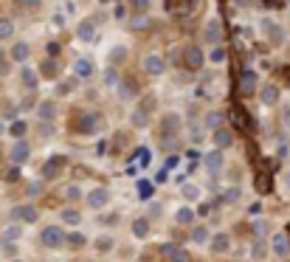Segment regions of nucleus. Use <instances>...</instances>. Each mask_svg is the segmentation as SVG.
<instances>
[{
	"instance_id": "obj_1",
	"label": "nucleus",
	"mask_w": 290,
	"mask_h": 262,
	"mask_svg": "<svg viewBox=\"0 0 290 262\" xmlns=\"http://www.w3.org/2000/svg\"><path fill=\"white\" fill-rule=\"evenodd\" d=\"M110 189L107 186H93L88 195H85V206H88L90 211H99V209H105L107 203H110Z\"/></svg>"
},
{
	"instance_id": "obj_2",
	"label": "nucleus",
	"mask_w": 290,
	"mask_h": 262,
	"mask_svg": "<svg viewBox=\"0 0 290 262\" xmlns=\"http://www.w3.org/2000/svg\"><path fill=\"white\" fill-rule=\"evenodd\" d=\"M40 243H43L45 248H59V245L65 243L62 226H43L40 228Z\"/></svg>"
},
{
	"instance_id": "obj_3",
	"label": "nucleus",
	"mask_w": 290,
	"mask_h": 262,
	"mask_svg": "<svg viewBox=\"0 0 290 262\" xmlns=\"http://www.w3.org/2000/svg\"><path fill=\"white\" fill-rule=\"evenodd\" d=\"M141 68H144V73H150V76H161V73L167 70V62H164V57H161V54L150 51V54H144Z\"/></svg>"
},
{
	"instance_id": "obj_4",
	"label": "nucleus",
	"mask_w": 290,
	"mask_h": 262,
	"mask_svg": "<svg viewBox=\"0 0 290 262\" xmlns=\"http://www.w3.org/2000/svg\"><path fill=\"white\" fill-rule=\"evenodd\" d=\"M262 31H265V37H268V43L271 45H276V48H279L282 43H285V26H282V23H276V20H262Z\"/></svg>"
},
{
	"instance_id": "obj_5",
	"label": "nucleus",
	"mask_w": 290,
	"mask_h": 262,
	"mask_svg": "<svg viewBox=\"0 0 290 262\" xmlns=\"http://www.w3.org/2000/svg\"><path fill=\"white\" fill-rule=\"evenodd\" d=\"M9 158H11V164L14 166H23L31 158V147H28V141L26 138H20V141H14L11 144V149H9Z\"/></svg>"
},
{
	"instance_id": "obj_6",
	"label": "nucleus",
	"mask_w": 290,
	"mask_h": 262,
	"mask_svg": "<svg viewBox=\"0 0 290 262\" xmlns=\"http://www.w3.org/2000/svg\"><path fill=\"white\" fill-rule=\"evenodd\" d=\"M203 31H206V43H211V45H217L223 40V20L217 17V14H211L209 20H206V28H203Z\"/></svg>"
},
{
	"instance_id": "obj_7",
	"label": "nucleus",
	"mask_w": 290,
	"mask_h": 262,
	"mask_svg": "<svg viewBox=\"0 0 290 262\" xmlns=\"http://www.w3.org/2000/svg\"><path fill=\"white\" fill-rule=\"evenodd\" d=\"M180 130H183V119H180V113H167L164 116V122H161L164 138H172V135H177Z\"/></svg>"
},
{
	"instance_id": "obj_8",
	"label": "nucleus",
	"mask_w": 290,
	"mask_h": 262,
	"mask_svg": "<svg viewBox=\"0 0 290 262\" xmlns=\"http://www.w3.org/2000/svg\"><path fill=\"white\" fill-rule=\"evenodd\" d=\"M116 96L121 99V102H132V99L138 96V85L130 82V79H118V85H116Z\"/></svg>"
},
{
	"instance_id": "obj_9",
	"label": "nucleus",
	"mask_w": 290,
	"mask_h": 262,
	"mask_svg": "<svg viewBox=\"0 0 290 262\" xmlns=\"http://www.w3.org/2000/svg\"><path fill=\"white\" fill-rule=\"evenodd\" d=\"M203 164H206L209 175H220V172H223V166H226V158H223L220 149H211L209 155L203 158Z\"/></svg>"
},
{
	"instance_id": "obj_10",
	"label": "nucleus",
	"mask_w": 290,
	"mask_h": 262,
	"mask_svg": "<svg viewBox=\"0 0 290 262\" xmlns=\"http://www.w3.org/2000/svg\"><path fill=\"white\" fill-rule=\"evenodd\" d=\"M130 234L135 237V240H147V237L152 234V223L147 217H135L130 223Z\"/></svg>"
},
{
	"instance_id": "obj_11",
	"label": "nucleus",
	"mask_w": 290,
	"mask_h": 262,
	"mask_svg": "<svg viewBox=\"0 0 290 262\" xmlns=\"http://www.w3.org/2000/svg\"><path fill=\"white\" fill-rule=\"evenodd\" d=\"M11 214H14V220H20V223H37V220H40V211H37L31 203H26V206H14Z\"/></svg>"
},
{
	"instance_id": "obj_12",
	"label": "nucleus",
	"mask_w": 290,
	"mask_h": 262,
	"mask_svg": "<svg viewBox=\"0 0 290 262\" xmlns=\"http://www.w3.org/2000/svg\"><path fill=\"white\" fill-rule=\"evenodd\" d=\"M183 62H186V65H189L192 70H197V68H203V62H206V54H203L197 45H189V48L183 51Z\"/></svg>"
},
{
	"instance_id": "obj_13",
	"label": "nucleus",
	"mask_w": 290,
	"mask_h": 262,
	"mask_svg": "<svg viewBox=\"0 0 290 262\" xmlns=\"http://www.w3.org/2000/svg\"><path fill=\"white\" fill-rule=\"evenodd\" d=\"M259 102H262L265 107H271L279 102V85H273V82H265L262 87H259Z\"/></svg>"
},
{
	"instance_id": "obj_14",
	"label": "nucleus",
	"mask_w": 290,
	"mask_h": 262,
	"mask_svg": "<svg viewBox=\"0 0 290 262\" xmlns=\"http://www.w3.org/2000/svg\"><path fill=\"white\" fill-rule=\"evenodd\" d=\"M271 248H273V254L276 257H282V260H288L290 257V237L288 234H273V240H271Z\"/></svg>"
},
{
	"instance_id": "obj_15",
	"label": "nucleus",
	"mask_w": 290,
	"mask_h": 262,
	"mask_svg": "<svg viewBox=\"0 0 290 262\" xmlns=\"http://www.w3.org/2000/svg\"><path fill=\"white\" fill-rule=\"evenodd\" d=\"M256 87H259V76H256L254 70H245L242 79H239V90H242V96H254Z\"/></svg>"
},
{
	"instance_id": "obj_16",
	"label": "nucleus",
	"mask_w": 290,
	"mask_h": 262,
	"mask_svg": "<svg viewBox=\"0 0 290 262\" xmlns=\"http://www.w3.org/2000/svg\"><path fill=\"white\" fill-rule=\"evenodd\" d=\"M194 217H197V211H194L189 203H180V206L175 209V223L177 226H192Z\"/></svg>"
},
{
	"instance_id": "obj_17",
	"label": "nucleus",
	"mask_w": 290,
	"mask_h": 262,
	"mask_svg": "<svg viewBox=\"0 0 290 262\" xmlns=\"http://www.w3.org/2000/svg\"><path fill=\"white\" fill-rule=\"evenodd\" d=\"M130 124L135 127V130H144V127L150 124V110H147V105L144 107H132L130 110Z\"/></svg>"
},
{
	"instance_id": "obj_18",
	"label": "nucleus",
	"mask_w": 290,
	"mask_h": 262,
	"mask_svg": "<svg viewBox=\"0 0 290 262\" xmlns=\"http://www.w3.org/2000/svg\"><path fill=\"white\" fill-rule=\"evenodd\" d=\"M76 40H79V43H93V40H96V26H93V20H82L79 26H76Z\"/></svg>"
},
{
	"instance_id": "obj_19",
	"label": "nucleus",
	"mask_w": 290,
	"mask_h": 262,
	"mask_svg": "<svg viewBox=\"0 0 290 262\" xmlns=\"http://www.w3.org/2000/svg\"><path fill=\"white\" fill-rule=\"evenodd\" d=\"M37 119L43 124H51L54 119H57V105H54V102H40V105H37Z\"/></svg>"
},
{
	"instance_id": "obj_20",
	"label": "nucleus",
	"mask_w": 290,
	"mask_h": 262,
	"mask_svg": "<svg viewBox=\"0 0 290 262\" xmlns=\"http://www.w3.org/2000/svg\"><path fill=\"white\" fill-rule=\"evenodd\" d=\"M214 144H217V149H229L234 147V132L229 130V127H220V130H214Z\"/></svg>"
},
{
	"instance_id": "obj_21",
	"label": "nucleus",
	"mask_w": 290,
	"mask_h": 262,
	"mask_svg": "<svg viewBox=\"0 0 290 262\" xmlns=\"http://www.w3.org/2000/svg\"><path fill=\"white\" fill-rule=\"evenodd\" d=\"M62 169H65V161H62V158H51V161L43 166V178L45 181H54V178L62 175Z\"/></svg>"
},
{
	"instance_id": "obj_22",
	"label": "nucleus",
	"mask_w": 290,
	"mask_h": 262,
	"mask_svg": "<svg viewBox=\"0 0 290 262\" xmlns=\"http://www.w3.org/2000/svg\"><path fill=\"white\" fill-rule=\"evenodd\" d=\"M209 245H211V248H214L217 254H229V251H231V237L226 234V231H220V234H211Z\"/></svg>"
},
{
	"instance_id": "obj_23",
	"label": "nucleus",
	"mask_w": 290,
	"mask_h": 262,
	"mask_svg": "<svg viewBox=\"0 0 290 262\" xmlns=\"http://www.w3.org/2000/svg\"><path fill=\"white\" fill-rule=\"evenodd\" d=\"M28 54H31V45L20 40V43H14V45H11L9 57H11L14 62H20V65H26V62H28Z\"/></svg>"
},
{
	"instance_id": "obj_24",
	"label": "nucleus",
	"mask_w": 290,
	"mask_h": 262,
	"mask_svg": "<svg viewBox=\"0 0 290 262\" xmlns=\"http://www.w3.org/2000/svg\"><path fill=\"white\" fill-rule=\"evenodd\" d=\"M59 220L65 223V226H70V228H79L82 220H85V214L76 211V209H65V211H59Z\"/></svg>"
},
{
	"instance_id": "obj_25",
	"label": "nucleus",
	"mask_w": 290,
	"mask_h": 262,
	"mask_svg": "<svg viewBox=\"0 0 290 262\" xmlns=\"http://www.w3.org/2000/svg\"><path fill=\"white\" fill-rule=\"evenodd\" d=\"M76 130H79V132H85V135H90V132H96V130H99V116H93V113L82 116V119H79V124H76Z\"/></svg>"
},
{
	"instance_id": "obj_26",
	"label": "nucleus",
	"mask_w": 290,
	"mask_h": 262,
	"mask_svg": "<svg viewBox=\"0 0 290 262\" xmlns=\"http://www.w3.org/2000/svg\"><path fill=\"white\" fill-rule=\"evenodd\" d=\"M20 82H23L26 87H37V85H40V73H37V68L23 65V70H20Z\"/></svg>"
},
{
	"instance_id": "obj_27",
	"label": "nucleus",
	"mask_w": 290,
	"mask_h": 262,
	"mask_svg": "<svg viewBox=\"0 0 290 262\" xmlns=\"http://www.w3.org/2000/svg\"><path fill=\"white\" fill-rule=\"evenodd\" d=\"M189 240H192V245H197V248H203V245H209V240H211V231L206 226H197L189 234Z\"/></svg>"
},
{
	"instance_id": "obj_28",
	"label": "nucleus",
	"mask_w": 290,
	"mask_h": 262,
	"mask_svg": "<svg viewBox=\"0 0 290 262\" xmlns=\"http://www.w3.org/2000/svg\"><path fill=\"white\" fill-rule=\"evenodd\" d=\"M73 76L90 79V76H93V62H90V60H76V62H73Z\"/></svg>"
},
{
	"instance_id": "obj_29",
	"label": "nucleus",
	"mask_w": 290,
	"mask_h": 262,
	"mask_svg": "<svg viewBox=\"0 0 290 262\" xmlns=\"http://www.w3.org/2000/svg\"><path fill=\"white\" fill-rule=\"evenodd\" d=\"M180 195H183V200L189 203V206H192L194 200H200L203 197V189L197 184H183V189H180Z\"/></svg>"
},
{
	"instance_id": "obj_30",
	"label": "nucleus",
	"mask_w": 290,
	"mask_h": 262,
	"mask_svg": "<svg viewBox=\"0 0 290 262\" xmlns=\"http://www.w3.org/2000/svg\"><path fill=\"white\" fill-rule=\"evenodd\" d=\"M6 132H9V135H14V141H20L28 132V124L23 122V119H17V122H11L9 127H6Z\"/></svg>"
},
{
	"instance_id": "obj_31",
	"label": "nucleus",
	"mask_w": 290,
	"mask_h": 262,
	"mask_svg": "<svg viewBox=\"0 0 290 262\" xmlns=\"http://www.w3.org/2000/svg\"><path fill=\"white\" fill-rule=\"evenodd\" d=\"M113 245H116V237H113V234H99V237H96V251H99V254L113 251Z\"/></svg>"
},
{
	"instance_id": "obj_32",
	"label": "nucleus",
	"mask_w": 290,
	"mask_h": 262,
	"mask_svg": "<svg viewBox=\"0 0 290 262\" xmlns=\"http://www.w3.org/2000/svg\"><path fill=\"white\" fill-rule=\"evenodd\" d=\"M14 37V20L11 17H0V43Z\"/></svg>"
},
{
	"instance_id": "obj_33",
	"label": "nucleus",
	"mask_w": 290,
	"mask_h": 262,
	"mask_svg": "<svg viewBox=\"0 0 290 262\" xmlns=\"http://www.w3.org/2000/svg\"><path fill=\"white\" fill-rule=\"evenodd\" d=\"M127 54H130V48H127V45H113V48H110V65L124 62V60H127Z\"/></svg>"
},
{
	"instance_id": "obj_34",
	"label": "nucleus",
	"mask_w": 290,
	"mask_h": 262,
	"mask_svg": "<svg viewBox=\"0 0 290 262\" xmlns=\"http://www.w3.org/2000/svg\"><path fill=\"white\" fill-rule=\"evenodd\" d=\"M3 237H6V243H17L20 237H23V226H20V223L6 226V228H3Z\"/></svg>"
},
{
	"instance_id": "obj_35",
	"label": "nucleus",
	"mask_w": 290,
	"mask_h": 262,
	"mask_svg": "<svg viewBox=\"0 0 290 262\" xmlns=\"http://www.w3.org/2000/svg\"><path fill=\"white\" fill-rule=\"evenodd\" d=\"M226 48H223V45H214V48H211L209 51V57H206V60L211 62V65H223V62H226Z\"/></svg>"
},
{
	"instance_id": "obj_36",
	"label": "nucleus",
	"mask_w": 290,
	"mask_h": 262,
	"mask_svg": "<svg viewBox=\"0 0 290 262\" xmlns=\"http://www.w3.org/2000/svg\"><path fill=\"white\" fill-rule=\"evenodd\" d=\"M161 214H164V203H161V200H152L150 206H147V220L152 223V220H158Z\"/></svg>"
},
{
	"instance_id": "obj_37",
	"label": "nucleus",
	"mask_w": 290,
	"mask_h": 262,
	"mask_svg": "<svg viewBox=\"0 0 290 262\" xmlns=\"http://www.w3.org/2000/svg\"><path fill=\"white\" fill-rule=\"evenodd\" d=\"M130 9L135 11V14H147V11L152 9V0H130Z\"/></svg>"
},
{
	"instance_id": "obj_38",
	"label": "nucleus",
	"mask_w": 290,
	"mask_h": 262,
	"mask_svg": "<svg viewBox=\"0 0 290 262\" xmlns=\"http://www.w3.org/2000/svg\"><path fill=\"white\" fill-rule=\"evenodd\" d=\"M265 254H268L265 240H254V245H251V260H265Z\"/></svg>"
},
{
	"instance_id": "obj_39",
	"label": "nucleus",
	"mask_w": 290,
	"mask_h": 262,
	"mask_svg": "<svg viewBox=\"0 0 290 262\" xmlns=\"http://www.w3.org/2000/svg\"><path fill=\"white\" fill-rule=\"evenodd\" d=\"M37 73H43V76L54 79V76H57V62H54V60H45L43 65H40V70H37Z\"/></svg>"
},
{
	"instance_id": "obj_40",
	"label": "nucleus",
	"mask_w": 290,
	"mask_h": 262,
	"mask_svg": "<svg viewBox=\"0 0 290 262\" xmlns=\"http://www.w3.org/2000/svg\"><path fill=\"white\" fill-rule=\"evenodd\" d=\"M65 197L68 200H79V197H85V192H82L79 184H70V186H65Z\"/></svg>"
},
{
	"instance_id": "obj_41",
	"label": "nucleus",
	"mask_w": 290,
	"mask_h": 262,
	"mask_svg": "<svg viewBox=\"0 0 290 262\" xmlns=\"http://www.w3.org/2000/svg\"><path fill=\"white\" fill-rule=\"evenodd\" d=\"M206 127H209V130H220L223 127V116L220 113H209L206 116Z\"/></svg>"
},
{
	"instance_id": "obj_42",
	"label": "nucleus",
	"mask_w": 290,
	"mask_h": 262,
	"mask_svg": "<svg viewBox=\"0 0 290 262\" xmlns=\"http://www.w3.org/2000/svg\"><path fill=\"white\" fill-rule=\"evenodd\" d=\"M102 82H105L107 87H116V85H118V73H116V68H107L105 76H102Z\"/></svg>"
},
{
	"instance_id": "obj_43",
	"label": "nucleus",
	"mask_w": 290,
	"mask_h": 262,
	"mask_svg": "<svg viewBox=\"0 0 290 262\" xmlns=\"http://www.w3.org/2000/svg\"><path fill=\"white\" fill-rule=\"evenodd\" d=\"M65 243H70V245H73V248H79V245H85V243H88V240H85V234H79V231H76V234H65Z\"/></svg>"
},
{
	"instance_id": "obj_44",
	"label": "nucleus",
	"mask_w": 290,
	"mask_h": 262,
	"mask_svg": "<svg viewBox=\"0 0 290 262\" xmlns=\"http://www.w3.org/2000/svg\"><path fill=\"white\" fill-rule=\"evenodd\" d=\"M239 195H242V189H239V186H231L229 192H226V200L234 203V200H239Z\"/></svg>"
},
{
	"instance_id": "obj_45",
	"label": "nucleus",
	"mask_w": 290,
	"mask_h": 262,
	"mask_svg": "<svg viewBox=\"0 0 290 262\" xmlns=\"http://www.w3.org/2000/svg\"><path fill=\"white\" fill-rule=\"evenodd\" d=\"M282 192H288L290 195V169H285V172H282Z\"/></svg>"
},
{
	"instance_id": "obj_46",
	"label": "nucleus",
	"mask_w": 290,
	"mask_h": 262,
	"mask_svg": "<svg viewBox=\"0 0 290 262\" xmlns=\"http://www.w3.org/2000/svg\"><path fill=\"white\" fill-rule=\"evenodd\" d=\"M169 262H189V257H186L183 251H177V248H175V251L169 254Z\"/></svg>"
},
{
	"instance_id": "obj_47",
	"label": "nucleus",
	"mask_w": 290,
	"mask_h": 262,
	"mask_svg": "<svg viewBox=\"0 0 290 262\" xmlns=\"http://www.w3.org/2000/svg\"><path fill=\"white\" fill-rule=\"evenodd\" d=\"M43 192V184H40V181H34V184L28 186V195H31V197H34V195H40Z\"/></svg>"
},
{
	"instance_id": "obj_48",
	"label": "nucleus",
	"mask_w": 290,
	"mask_h": 262,
	"mask_svg": "<svg viewBox=\"0 0 290 262\" xmlns=\"http://www.w3.org/2000/svg\"><path fill=\"white\" fill-rule=\"evenodd\" d=\"M23 6H26V9H40L43 0H23Z\"/></svg>"
},
{
	"instance_id": "obj_49",
	"label": "nucleus",
	"mask_w": 290,
	"mask_h": 262,
	"mask_svg": "<svg viewBox=\"0 0 290 262\" xmlns=\"http://www.w3.org/2000/svg\"><path fill=\"white\" fill-rule=\"evenodd\" d=\"M150 189H152V186L147 184V181H141V184H138V192L144 195V197H147V195H150Z\"/></svg>"
},
{
	"instance_id": "obj_50",
	"label": "nucleus",
	"mask_w": 290,
	"mask_h": 262,
	"mask_svg": "<svg viewBox=\"0 0 290 262\" xmlns=\"http://www.w3.org/2000/svg\"><path fill=\"white\" fill-rule=\"evenodd\" d=\"M144 26H147V20L144 17H138V20H132L130 23V28H144Z\"/></svg>"
},
{
	"instance_id": "obj_51",
	"label": "nucleus",
	"mask_w": 290,
	"mask_h": 262,
	"mask_svg": "<svg viewBox=\"0 0 290 262\" xmlns=\"http://www.w3.org/2000/svg\"><path fill=\"white\" fill-rule=\"evenodd\" d=\"M6 70V51H0V73Z\"/></svg>"
},
{
	"instance_id": "obj_52",
	"label": "nucleus",
	"mask_w": 290,
	"mask_h": 262,
	"mask_svg": "<svg viewBox=\"0 0 290 262\" xmlns=\"http://www.w3.org/2000/svg\"><path fill=\"white\" fill-rule=\"evenodd\" d=\"M282 116H285V124H290V105L285 107V113H282Z\"/></svg>"
},
{
	"instance_id": "obj_53",
	"label": "nucleus",
	"mask_w": 290,
	"mask_h": 262,
	"mask_svg": "<svg viewBox=\"0 0 290 262\" xmlns=\"http://www.w3.org/2000/svg\"><path fill=\"white\" fill-rule=\"evenodd\" d=\"M6 127H9V124H6V122H0V135H6Z\"/></svg>"
},
{
	"instance_id": "obj_54",
	"label": "nucleus",
	"mask_w": 290,
	"mask_h": 262,
	"mask_svg": "<svg viewBox=\"0 0 290 262\" xmlns=\"http://www.w3.org/2000/svg\"><path fill=\"white\" fill-rule=\"evenodd\" d=\"M11 262H23V260H11Z\"/></svg>"
},
{
	"instance_id": "obj_55",
	"label": "nucleus",
	"mask_w": 290,
	"mask_h": 262,
	"mask_svg": "<svg viewBox=\"0 0 290 262\" xmlns=\"http://www.w3.org/2000/svg\"><path fill=\"white\" fill-rule=\"evenodd\" d=\"M288 262H290V257H288Z\"/></svg>"
}]
</instances>
